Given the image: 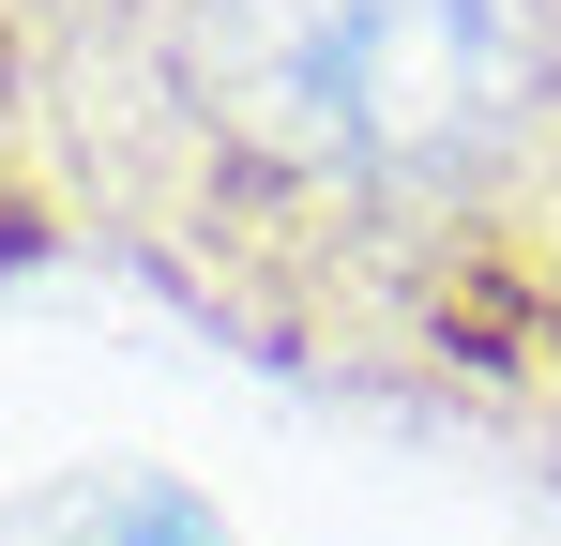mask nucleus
I'll return each instance as SVG.
<instances>
[{
  "label": "nucleus",
  "mask_w": 561,
  "mask_h": 546,
  "mask_svg": "<svg viewBox=\"0 0 561 546\" xmlns=\"http://www.w3.org/2000/svg\"><path fill=\"white\" fill-rule=\"evenodd\" d=\"M168 77L288 213H485L561 122V0H183Z\"/></svg>",
  "instance_id": "nucleus-1"
},
{
  "label": "nucleus",
  "mask_w": 561,
  "mask_h": 546,
  "mask_svg": "<svg viewBox=\"0 0 561 546\" xmlns=\"http://www.w3.org/2000/svg\"><path fill=\"white\" fill-rule=\"evenodd\" d=\"M0 546H213L183 486H137V470H92V486H46Z\"/></svg>",
  "instance_id": "nucleus-2"
}]
</instances>
